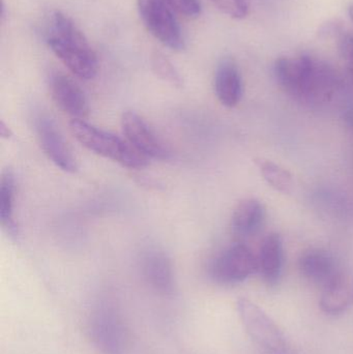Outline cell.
Here are the masks:
<instances>
[{
  "instance_id": "6da1fadb",
  "label": "cell",
  "mask_w": 353,
  "mask_h": 354,
  "mask_svg": "<svg viewBox=\"0 0 353 354\" xmlns=\"http://www.w3.org/2000/svg\"><path fill=\"white\" fill-rule=\"evenodd\" d=\"M274 71L278 83L284 91L302 103L309 105L327 103L335 93L333 72L309 56L279 58Z\"/></svg>"
},
{
  "instance_id": "7c38bea8",
  "label": "cell",
  "mask_w": 353,
  "mask_h": 354,
  "mask_svg": "<svg viewBox=\"0 0 353 354\" xmlns=\"http://www.w3.org/2000/svg\"><path fill=\"white\" fill-rule=\"evenodd\" d=\"M321 310L330 315L343 313L353 306V276L338 272L323 286L319 301Z\"/></svg>"
},
{
  "instance_id": "484cf974",
  "label": "cell",
  "mask_w": 353,
  "mask_h": 354,
  "mask_svg": "<svg viewBox=\"0 0 353 354\" xmlns=\"http://www.w3.org/2000/svg\"><path fill=\"white\" fill-rule=\"evenodd\" d=\"M348 71H350V75L353 77V64H350V66H348Z\"/></svg>"
},
{
  "instance_id": "7a4b0ae2",
  "label": "cell",
  "mask_w": 353,
  "mask_h": 354,
  "mask_svg": "<svg viewBox=\"0 0 353 354\" xmlns=\"http://www.w3.org/2000/svg\"><path fill=\"white\" fill-rule=\"evenodd\" d=\"M70 130L73 136L85 149L95 155L111 160L128 169H142L149 165V159L136 151L128 140L97 128L85 120H72Z\"/></svg>"
},
{
  "instance_id": "44dd1931",
  "label": "cell",
  "mask_w": 353,
  "mask_h": 354,
  "mask_svg": "<svg viewBox=\"0 0 353 354\" xmlns=\"http://www.w3.org/2000/svg\"><path fill=\"white\" fill-rule=\"evenodd\" d=\"M165 1L173 12L187 18H198L202 12L200 0H165Z\"/></svg>"
},
{
  "instance_id": "8fae6325",
  "label": "cell",
  "mask_w": 353,
  "mask_h": 354,
  "mask_svg": "<svg viewBox=\"0 0 353 354\" xmlns=\"http://www.w3.org/2000/svg\"><path fill=\"white\" fill-rule=\"evenodd\" d=\"M141 272L149 286L157 292L164 295L173 292V268L165 252L159 249L145 251L141 257Z\"/></svg>"
},
{
  "instance_id": "9c48e42d",
  "label": "cell",
  "mask_w": 353,
  "mask_h": 354,
  "mask_svg": "<svg viewBox=\"0 0 353 354\" xmlns=\"http://www.w3.org/2000/svg\"><path fill=\"white\" fill-rule=\"evenodd\" d=\"M35 129L39 145L48 159L62 171L75 174L78 169L76 159L54 120L49 116L39 115Z\"/></svg>"
},
{
  "instance_id": "ba28073f",
  "label": "cell",
  "mask_w": 353,
  "mask_h": 354,
  "mask_svg": "<svg viewBox=\"0 0 353 354\" xmlns=\"http://www.w3.org/2000/svg\"><path fill=\"white\" fill-rule=\"evenodd\" d=\"M122 128L128 142L147 159H169V151L163 141L136 112L122 114Z\"/></svg>"
},
{
  "instance_id": "9a60e30c",
  "label": "cell",
  "mask_w": 353,
  "mask_h": 354,
  "mask_svg": "<svg viewBox=\"0 0 353 354\" xmlns=\"http://www.w3.org/2000/svg\"><path fill=\"white\" fill-rule=\"evenodd\" d=\"M298 270L305 279L323 287L339 272L333 256L321 249L309 250L302 254L298 259Z\"/></svg>"
},
{
  "instance_id": "52a82bcc",
  "label": "cell",
  "mask_w": 353,
  "mask_h": 354,
  "mask_svg": "<svg viewBox=\"0 0 353 354\" xmlns=\"http://www.w3.org/2000/svg\"><path fill=\"white\" fill-rule=\"evenodd\" d=\"M48 46L56 57L78 78L91 80L99 72V60L89 43L66 41L50 35Z\"/></svg>"
},
{
  "instance_id": "ffe728a7",
  "label": "cell",
  "mask_w": 353,
  "mask_h": 354,
  "mask_svg": "<svg viewBox=\"0 0 353 354\" xmlns=\"http://www.w3.org/2000/svg\"><path fill=\"white\" fill-rule=\"evenodd\" d=\"M213 6L227 16L233 19H244L248 15L246 0H211Z\"/></svg>"
},
{
  "instance_id": "30bf717a",
  "label": "cell",
  "mask_w": 353,
  "mask_h": 354,
  "mask_svg": "<svg viewBox=\"0 0 353 354\" xmlns=\"http://www.w3.org/2000/svg\"><path fill=\"white\" fill-rule=\"evenodd\" d=\"M49 86L52 99L64 113L72 116L73 120H85L88 116L86 95L73 79L55 73L50 77Z\"/></svg>"
},
{
  "instance_id": "603a6c76",
  "label": "cell",
  "mask_w": 353,
  "mask_h": 354,
  "mask_svg": "<svg viewBox=\"0 0 353 354\" xmlns=\"http://www.w3.org/2000/svg\"><path fill=\"white\" fill-rule=\"evenodd\" d=\"M342 26L340 24H338L337 22H329L327 24L323 25L321 27V35H323V37H332V35H342Z\"/></svg>"
},
{
  "instance_id": "5b68a950",
  "label": "cell",
  "mask_w": 353,
  "mask_h": 354,
  "mask_svg": "<svg viewBox=\"0 0 353 354\" xmlns=\"http://www.w3.org/2000/svg\"><path fill=\"white\" fill-rule=\"evenodd\" d=\"M240 320L249 336L267 351L279 353L286 346V339L279 326L256 304L247 299L238 301Z\"/></svg>"
},
{
  "instance_id": "d4e9b609",
  "label": "cell",
  "mask_w": 353,
  "mask_h": 354,
  "mask_svg": "<svg viewBox=\"0 0 353 354\" xmlns=\"http://www.w3.org/2000/svg\"><path fill=\"white\" fill-rule=\"evenodd\" d=\"M348 12H350V18L353 21V6H350V10H348Z\"/></svg>"
},
{
  "instance_id": "cb8c5ba5",
  "label": "cell",
  "mask_w": 353,
  "mask_h": 354,
  "mask_svg": "<svg viewBox=\"0 0 353 354\" xmlns=\"http://www.w3.org/2000/svg\"><path fill=\"white\" fill-rule=\"evenodd\" d=\"M0 135H1L2 138H10L12 136V132H10V129L6 126L3 122H0Z\"/></svg>"
},
{
  "instance_id": "3957f363",
  "label": "cell",
  "mask_w": 353,
  "mask_h": 354,
  "mask_svg": "<svg viewBox=\"0 0 353 354\" xmlns=\"http://www.w3.org/2000/svg\"><path fill=\"white\" fill-rule=\"evenodd\" d=\"M88 330L102 354L126 353V334L120 311L111 301H99L91 310Z\"/></svg>"
},
{
  "instance_id": "8992f818",
  "label": "cell",
  "mask_w": 353,
  "mask_h": 354,
  "mask_svg": "<svg viewBox=\"0 0 353 354\" xmlns=\"http://www.w3.org/2000/svg\"><path fill=\"white\" fill-rule=\"evenodd\" d=\"M258 272V259L250 248L236 243L222 252L211 264V274L221 284H236Z\"/></svg>"
},
{
  "instance_id": "2e32d148",
  "label": "cell",
  "mask_w": 353,
  "mask_h": 354,
  "mask_svg": "<svg viewBox=\"0 0 353 354\" xmlns=\"http://www.w3.org/2000/svg\"><path fill=\"white\" fill-rule=\"evenodd\" d=\"M258 259V272L269 286L279 282L283 268V243L277 233H271L261 243Z\"/></svg>"
},
{
  "instance_id": "ac0fdd59",
  "label": "cell",
  "mask_w": 353,
  "mask_h": 354,
  "mask_svg": "<svg viewBox=\"0 0 353 354\" xmlns=\"http://www.w3.org/2000/svg\"><path fill=\"white\" fill-rule=\"evenodd\" d=\"M255 164L267 185H271L276 191L283 194H289L292 191L294 178L285 168L263 158H257Z\"/></svg>"
},
{
  "instance_id": "5bb4252c",
  "label": "cell",
  "mask_w": 353,
  "mask_h": 354,
  "mask_svg": "<svg viewBox=\"0 0 353 354\" xmlns=\"http://www.w3.org/2000/svg\"><path fill=\"white\" fill-rule=\"evenodd\" d=\"M215 91L222 105L234 108L242 97V82L236 64L231 59H223L218 64L215 74Z\"/></svg>"
},
{
  "instance_id": "277c9868",
  "label": "cell",
  "mask_w": 353,
  "mask_h": 354,
  "mask_svg": "<svg viewBox=\"0 0 353 354\" xmlns=\"http://www.w3.org/2000/svg\"><path fill=\"white\" fill-rule=\"evenodd\" d=\"M137 10L145 28L160 43L174 51L186 48L180 23L165 0H137Z\"/></svg>"
},
{
  "instance_id": "4fadbf2b",
  "label": "cell",
  "mask_w": 353,
  "mask_h": 354,
  "mask_svg": "<svg viewBox=\"0 0 353 354\" xmlns=\"http://www.w3.org/2000/svg\"><path fill=\"white\" fill-rule=\"evenodd\" d=\"M265 205L254 198L242 200L232 214L231 230L240 239H250L260 232L265 222Z\"/></svg>"
},
{
  "instance_id": "d6986e66",
  "label": "cell",
  "mask_w": 353,
  "mask_h": 354,
  "mask_svg": "<svg viewBox=\"0 0 353 354\" xmlns=\"http://www.w3.org/2000/svg\"><path fill=\"white\" fill-rule=\"evenodd\" d=\"M151 68L153 73L165 82L174 87L184 86V80L175 66L162 52L155 51L151 54Z\"/></svg>"
},
{
  "instance_id": "e0dca14e",
  "label": "cell",
  "mask_w": 353,
  "mask_h": 354,
  "mask_svg": "<svg viewBox=\"0 0 353 354\" xmlns=\"http://www.w3.org/2000/svg\"><path fill=\"white\" fill-rule=\"evenodd\" d=\"M15 197H16V180L14 172L8 168L1 174L0 178V222L2 228L10 236L18 234L14 218Z\"/></svg>"
},
{
  "instance_id": "7402d4cb",
  "label": "cell",
  "mask_w": 353,
  "mask_h": 354,
  "mask_svg": "<svg viewBox=\"0 0 353 354\" xmlns=\"http://www.w3.org/2000/svg\"><path fill=\"white\" fill-rule=\"evenodd\" d=\"M338 49L340 55L347 60L350 64H353V35L342 33L338 41Z\"/></svg>"
}]
</instances>
